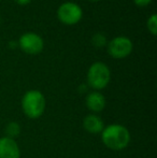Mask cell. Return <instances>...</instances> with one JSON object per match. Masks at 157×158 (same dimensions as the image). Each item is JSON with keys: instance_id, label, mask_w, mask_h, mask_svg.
<instances>
[{"instance_id": "cell-1", "label": "cell", "mask_w": 157, "mask_h": 158, "mask_svg": "<svg viewBox=\"0 0 157 158\" xmlns=\"http://www.w3.org/2000/svg\"><path fill=\"white\" fill-rule=\"evenodd\" d=\"M103 145L112 151H123L131 142V135L127 127L121 124H111L105 127L100 133Z\"/></svg>"}, {"instance_id": "cell-2", "label": "cell", "mask_w": 157, "mask_h": 158, "mask_svg": "<svg viewBox=\"0 0 157 158\" xmlns=\"http://www.w3.org/2000/svg\"><path fill=\"white\" fill-rule=\"evenodd\" d=\"M23 113L31 119L40 118L46 109V99L38 89H30L24 94L21 101Z\"/></svg>"}, {"instance_id": "cell-3", "label": "cell", "mask_w": 157, "mask_h": 158, "mask_svg": "<svg viewBox=\"0 0 157 158\" xmlns=\"http://www.w3.org/2000/svg\"><path fill=\"white\" fill-rule=\"evenodd\" d=\"M86 80L89 87L100 92L109 85L111 80V71L105 63L96 61L88 68Z\"/></svg>"}, {"instance_id": "cell-4", "label": "cell", "mask_w": 157, "mask_h": 158, "mask_svg": "<svg viewBox=\"0 0 157 158\" xmlns=\"http://www.w3.org/2000/svg\"><path fill=\"white\" fill-rule=\"evenodd\" d=\"M57 17L64 25H76L83 17V10L76 2H64L57 10Z\"/></svg>"}, {"instance_id": "cell-5", "label": "cell", "mask_w": 157, "mask_h": 158, "mask_svg": "<svg viewBox=\"0 0 157 158\" xmlns=\"http://www.w3.org/2000/svg\"><path fill=\"white\" fill-rule=\"evenodd\" d=\"M134 44L127 37L119 35L112 39L108 44V53L111 57L115 59H124L132 53Z\"/></svg>"}, {"instance_id": "cell-6", "label": "cell", "mask_w": 157, "mask_h": 158, "mask_svg": "<svg viewBox=\"0 0 157 158\" xmlns=\"http://www.w3.org/2000/svg\"><path fill=\"white\" fill-rule=\"evenodd\" d=\"M19 45L24 53L29 55H37L43 51L44 41L39 35L35 32H26L21 35Z\"/></svg>"}, {"instance_id": "cell-7", "label": "cell", "mask_w": 157, "mask_h": 158, "mask_svg": "<svg viewBox=\"0 0 157 158\" xmlns=\"http://www.w3.org/2000/svg\"><path fill=\"white\" fill-rule=\"evenodd\" d=\"M0 158H21V148L16 140L6 135L0 138Z\"/></svg>"}, {"instance_id": "cell-8", "label": "cell", "mask_w": 157, "mask_h": 158, "mask_svg": "<svg viewBox=\"0 0 157 158\" xmlns=\"http://www.w3.org/2000/svg\"><path fill=\"white\" fill-rule=\"evenodd\" d=\"M85 106L92 113L97 114L105 110V106H107V100L102 93L98 92V90H93L86 95Z\"/></svg>"}, {"instance_id": "cell-9", "label": "cell", "mask_w": 157, "mask_h": 158, "mask_svg": "<svg viewBox=\"0 0 157 158\" xmlns=\"http://www.w3.org/2000/svg\"><path fill=\"white\" fill-rule=\"evenodd\" d=\"M105 122L99 115L97 114H88L83 119V128L85 131L92 135H100L105 129Z\"/></svg>"}, {"instance_id": "cell-10", "label": "cell", "mask_w": 157, "mask_h": 158, "mask_svg": "<svg viewBox=\"0 0 157 158\" xmlns=\"http://www.w3.org/2000/svg\"><path fill=\"white\" fill-rule=\"evenodd\" d=\"M4 132H6V137L15 139L21 133V126L16 122H10L4 128Z\"/></svg>"}, {"instance_id": "cell-11", "label": "cell", "mask_w": 157, "mask_h": 158, "mask_svg": "<svg viewBox=\"0 0 157 158\" xmlns=\"http://www.w3.org/2000/svg\"><path fill=\"white\" fill-rule=\"evenodd\" d=\"M147 30L151 32L152 35H156L157 33V15L156 14H152L149 17L147 22Z\"/></svg>"}, {"instance_id": "cell-12", "label": "cell", "mask_w": 157, "mask_h": 158, "mask_svg": "<svg viewBox=\"0 0 157 158\" xmlns=\"http://www.w3.org/2000/svg\"><path fill=\"white\" fill-rule=\"evenodd\" d=\"M105 43H107V38L102 33H97L93 38V44L97 48H102L105 45Z\"/></svg>"}, {"instance_id": "cell-13", "label": "cell", "mask_w": 157, "mask_h": 158, "mask_svg": "<svg viewBox=\"0 0 157 158\" xmlns=\"http://www.w3.org/2000/svg\"><path fill=\"white\" fill-rule=\"evenodd\" d=\"M152 1H153V0H134V4L140 6V8H144V6H149Z\"/></svg>"}, {"instance_id": "cell-14", "label": "cell", "mask_w": 157, "mask_h": 158, "mask_svg": "<svg viewBox=\"0 0 157 158\" xmlns=\"http://www.w3.org/2000/svg\"><path fill=\"white\" fill-rule=\"evenodd\" d=\"M14 2L19 6H27L31 2V0H14Z\"/></svg>"}, {"instance_id": "cell-15", "label": "cell", "mask_w": 157, "mask_h": 158, "mask_svg": "<svg viewBox=\"0 0 157 158\" xmlns=\"http://www.w3.org/2000/svg\"><path fill=\"white\" fill-rule=\"evenodd\" d=\"M89 1H93V2H97V1H100V0H89Z\"/></svg>"}]
</instances>
